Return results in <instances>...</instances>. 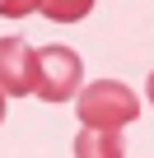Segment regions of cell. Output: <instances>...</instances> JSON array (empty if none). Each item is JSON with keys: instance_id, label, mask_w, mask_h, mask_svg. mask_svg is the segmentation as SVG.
Here are the masks:
<instances>
[{"instance_id": "obj_1", "label": "cell", "mask_w": 154, "mask_h": 158, "mask_svg": "<svg viewBox=\"0 0 154 158\" xmlns=\"http://www.w3.org/2000/svg\"><path fill=\"white\" fill-rule=\"evenodd\" d=\"M75 112H80L84 126H117L121 130L140 116V102L121 79H94L89 89L75 93Z\"/></svg>"}, {"instance_id": "obj_3", "label": "cell", "mask_w": 154, "mask_h": 158, "mask_svg": "<svg viewBox=\"0 0 154 158\" xmlns=\"http://www.w3.org/2000/svg\"><path fill=\"white\" fill-rule=\"evenodd\" d=\"M0 84L10 98L37 93V51H28V42H19V37L0 42Z\"/></svg>"}, {"instance_id": "obj_5", "label": "cell", "mask_w": 154, "mask_h": 158, "mask_svg": "<svg viewBox=\"0 0 154 158\" xmlns=\"http://www.w3.org/2000/svg\"><path fill=\"white\" fill-rule=\"evenodd\" d=\"M89 10H94V0H42V14L51 23H80L89 19Z\"/></svg>"}, {"instance_id": "obj_6", "label": "cell", "mask_w": 154, "mask_h": 158, "mask_svg": "<svg viewBox=\"0 0 154 158\" xmlns=\"http://www.w3.org/2000/svg\"><path fill=\"white\" fill-rule=\"evenodd\" d=\"M33 10H42V0H0V14L5 19H24Z\"/></svg>"}, {"instance_id": "obj_7", "label": "cell", "mask_w": 154, "mask_h": 158, "mask_svg": "<svg viewBox=\"0 0 154 158\" xmlns=\"http://www.w3.org/2000/svg\"><path fill=\"white\" fill-rule=\"evenodd\" d=\"M145 93H149V102H154V74H149V84H145Z\"/></svg>"}, {"instance_id": "obj_2", "label": "cell", "mask_w": 154, "mask_h": 158, "mask_svg": "<svg viewBox=\"0 0 154 158\" xmlns=\"http://www.w3.org/2000/svg\"><path fill=\"white\" fill-rule=\"evenodd\" d=\"M80 79H84V65L70 47H42L37 51V98L65 102L80 93Z\"/></svg>"}, {"instance_id": "obj_4", "label": "cell", "mask_w": 154, "mask_h": 158, "mask_svg": "<svg viewBox=\"0 0 154 158\" xmlns=\"http://www.w3.org/2000/svg\"><path fill=\"white\" fill-rule=\"evenodd\" d=\"M75 153H103V158H121L126 144L117 135V126H89L80 139H75Z\"/></svg>"}]
</instances>
